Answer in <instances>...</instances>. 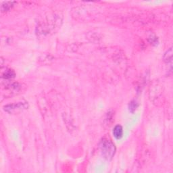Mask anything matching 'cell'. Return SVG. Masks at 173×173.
Wrapping results in <instances>:
<instances>
[{
    "mask_svg": "<svg viewBox=\"0 0 173 173\" xmlns=\"http://www.w3.org/2000/svg\"><path fill=\"white\" fill-rule=\"evenodd\" d=\"M100 149L102 155L108 160L112 158L115 153V146L113 143L108 139H103L100 144Z\"/></svg>",
    "mask_w": 173,
    "mask_h": 173,
    "instance_id": "obj_1",
    "label": "cell"
},
{
    "mask_svg": "<svg viewBox=\"0 0 173 173\" xmlns=\"http://www.w3.org/2000/svg\"><path fill=\"white\" fill-rule=\"evenodd\" d=\"M26 108V105L22 102H19L15 104H11V105H8L5 106V110L8 112H15L18 110H23Z\"/></svg>",
    "mask_w": 173,
    "mask_h": 173,
    "instance_id": "obj_2",
    "label": "cell"
},
{
    "mask_svg": "<svg viewBox=\"0 0 173 173\" xmlns=\"http://www.w3.org/2000/svg\"><path fill=\"white\" fill-rule=\"evenodd\" d=\"M113 134L114 137L117 139H119L121 138L123 134V129L122 127L120 125H116V127L114 128L113 130Z\"/></svg>",
    "mask_w": 173,
    "mask_h": 173,
    "instance_id": "obj_3",
    "label": "cell"
},
{
    "mask_svg": "<svg viewBox=\"0 0 173 173\" xmlns=\"http://www.w3.org/2000/svg\"><path fill=\"white\" fill-rule=\"evenodd\" d=\"M15 76V73L12 70H8L7 71H5V73L3 75V77L5 79H10L14 78Z\"/></svg>",
    "mask_w": 173,
    "mask_h": 173,
    "instance_id": "obj_4",
    "label": "cell"
},
{
    "mask_svg": "<svg viewBox=\"0 0 173 173\" xmlns=\"http://www.w3.org/2000/svg\"><path fill=\"white\" fill-rule=\"evenodd\" d=\"M137 106H138V105H137L136 101H131L129 105V110L132 112H133L137 109Z\"/></svg>",
    "mask_w": 173,
    "mask_h": 173,
    "instance_id": "obj_5",
    "label": "cell"
}]
</instances>
